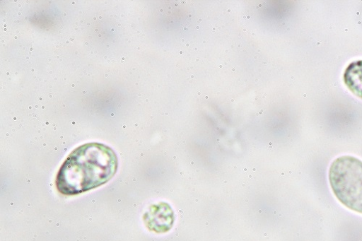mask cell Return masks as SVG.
Returning <instances> with one entry per match:
<instances>
[{
  "label": "cell",
  "mask_w": 362,
  "mask_h": 241,
  "mask_svg": "<svg viewBox=\"0 0 362 241\" xmlns=\"http://www.w3.org/2000/svg\"><path fill=\"white\" fill-rule=\"evenodd\" d=\"M329 182L337 199L354 212L362 214V161L343 156L332 163Z\"/></svg>",
  "instance_id": "7a4b0ae2"
},
{
  "label": "cell",
  "mask_w": 362,
  "mask_h": 241,
  "mask_svg": "<svg viewBox=\"0 0 362 241\" xmlns=\"http://www.w3.org/2000/svg\"><path fill=\"white\" fill-rule=\"evenodd\" d=\"M344 78L350 91L362 100V60L351 63L345 71Z\"/></svg>",
  "instance_id": "3957f363"
},
{
  "label": "cell",
  "mask_w": 362,
  "mask_h": 241,
  "mask_svg": "<svg viewBox=\"0 0 362 241\" xmlns=\"http://www.w3.org/2000/svg\"><path fill=\"white\" fill-rule=\"evenodd\" d=\"M113 150L100 143L76 148L60 167L56 187L64 195L75 196L98 188L110 180L117 170Z\"/></svg>",
  "instance_id": "6da1fadb"
}]
</instances>
